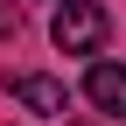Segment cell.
Here are the masks:
<instances>
[{"mask_svg": "<svg viewBox=\"0 0 126 126\" xmlns=\"http://www.w3.org/2000/svg\"><path fill=\"white\" fill-rule=\"evenodd\" d=\"M49 35H56L63 56H91V49H105V35H112V14H105L98 0H63L56 21H49Z\"/></svg>", "mask_w": 126, "mask_h": 126, "instance_id": "obj_1", "label": "cell"}, {"mask_svg": "<svg viewBox=\"0 0 126 126\" xmlns=\"http://www.w3.org/2000/svg\"><path fill=\"white\" fill-rule=\"evenodd\" d=\"M0 35H7V42L21 35V14H14V0H0Z\"/></svg>", "mask_w": 126, "mask_h": 126, "instance_id": "obj_4", "label": "cell"}, {"mask_svg": "<svg viewBox=\"0 0 126 126\" xmlns=\"http://www.w3.org/2000/svg\"><path fill=\"white\" fill-rule=\"evenodd\" d=\"M7 91L28 105V112H42V119H63V105H70V91H63L56 77H42V70H21V77H7Z\"/></svg>", "mask_w": 126, "mask_h": 126, "instance_id": "obj_3", "label": "cell"}, {"mask_svg": "<svg viewBox=\"0 0 126 126\" xmlns=\"http://www.w3.org/2000/svg\"><path fill=\"white\" fill-rule=\"evenodd\" d=\"M84 98L91 105H98V112L105 119H126V63H91V70H84Z\"/></svg>", "mask_w": 126, "mask_h": 126, "instance_id": "obj_2", "label": "cell"}]
</instances>
